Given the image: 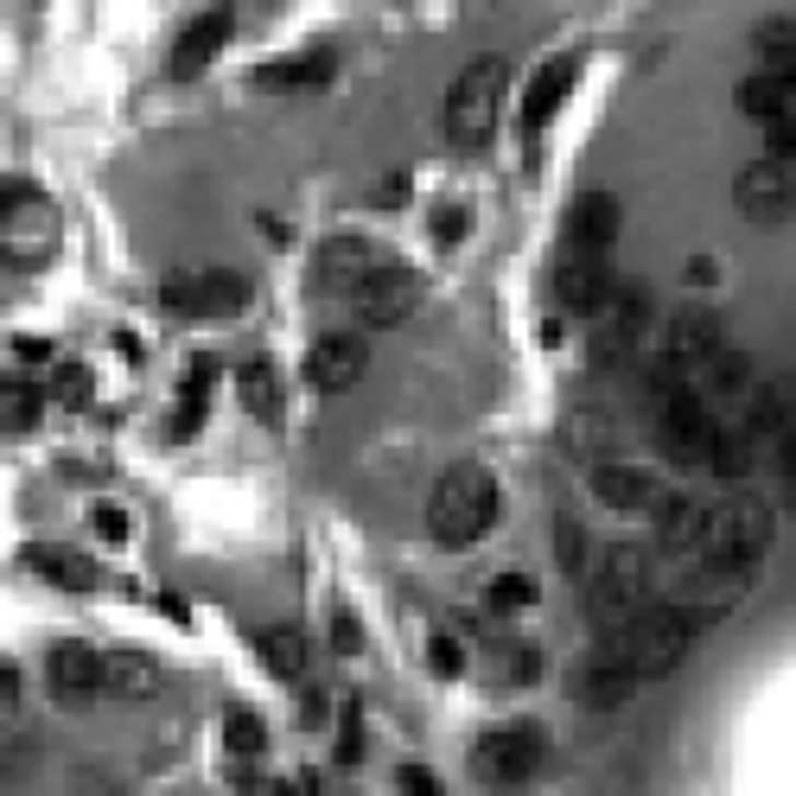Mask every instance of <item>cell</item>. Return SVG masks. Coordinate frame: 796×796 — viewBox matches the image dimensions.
Returning <instances> with one entry per match:
<instances>
[{
	"label": "cell",
	"mask_w": 796,
	"mask_h": 796,
	"mask_svg": "<svg viewBox=\"0 0 796 796\" xmlns=\"http://www.w3.org/2000/svg\"><path fill=\"white\" fill-rule=\"evenodd\" d=\"M739 109L752 121H777V115H796V83L777 71H752L739 83Z\"/></svg>",
	"instance_id": "obj_30"
},
{
	"label": "cell",
	"mask_w": 796,
	"mask_h": 796,
	"mask_svg": "<svg viewBox=\"0 0 796 796\" xmlns=\"http://www.w3.org/2000/svg\"><path fill=\"white\" fill-rule=\"evenodd\" d=\"M536 752H542L536 733H523V726H491V733L471 739V771H478V784H491V791H516V784L536 771Z\"/></svg>",
	"instance_id": "obj_13"
},
{
	"label": "cell",
	"mask_w": 796,
	"mask_h": 796,
	"mask_svg": "<svg viewBox=\"0 0 796 796\" xmlns=\"http://www.w3.org/2000/svg\"><path fill=\"white\" fill-rule=\"evenodd\" d=\"M160 300L185 319H236L249 306V281L236 268H173L160 281Z\"/></svg>",
	"instance_id": "obj_6"
},
{
	"label": "cell",
	"mask_w": 796,
	"mask_h": 796,
	"mask_svg": "<svg viewBox=\"0 0 796 796\" xmlns=\"http://www.w3.org/2000/svg\"><path fill=\"white\" fill-rule=\"evenodd\" d=\"M236 396L249 408L255 421H268V428H281V414H288V401H281V376H274V363L249 358L236 370Z\"/></svg>",
	"instance_id": "obj_28"
},
{
	"label": "cell",
	"mask_w": 796,
	"mask_h": 796,
	"mask_svg": "<svg viewBox=\"0 0 796 796\" xmlns=\"http://www.w3.org/2000/svg\"><path fill=\"white\" fill-rule=\"evenodd\" d=\"M466 230H471V211L459 204V198H446V204H434V236H440V249L466 243Z\"/></svg>",
	"instance_id": "obj_39"
},
{
	"label": "cell",
	"mask_w": 796,
	"mask_h": 796,
	"mask_svg": "<svg viewBox=\"0 0 796 796\" xmlns=\"http://www.w3.org/2000/svg\"><path fill=\"white\" fill-rule=\"evenodd\" d=\"M651 428H656V446L676 459V466H714L721 453V408L701 396V389H676V396L651 401Z\"/></svg>",
	"instance_id": "obj_3"
},
{
	"label": "cell",
	"mask_w": 796,
	"mask_h": 796,
	"mask_svg": "<svg viewBox=\"0 0 796 796\" xmlns=\"http://www.w3.org/2000/svg\"><path fill=\"white\" fill-rule=\"evenodd\" d=\"M230 26H236V7H211V13H198V20L179 33V45L166 51V77H173V83L204 77V71H211V58L223 51V38H230Z\"/></svg>",
	"instance_id": "obj_19"
},
{
	"label": "cell",
	"mask_w": 796,
	"mask_h": 796,
	"mask_svg": "<svg viewBox=\"0 0 796 796\" xmlns=\"http://www.w3.org/2000/svg\"><path fill=\"white\" fill-rule=\"evenodd\" d=\"M701 542H707V504L669 497V504L656 510V548H663V554H682L688 567H694V561H701Z\"/></svg>",
	"instance_id": "obj_23"
},
{
	"label": "cell",
	"mask_w": 796,
	"mask_h": 796,
	"mask_svg": "<svg viewBox=\"0 0 796 796\" xmlns=\"http://www.w3.org/2000/svg\"><path fill=\"white\" fill-rule=\"evenodd\" d=\"M0 701H7V707H13V701H20V669H13V663H7V669H0Z\"/></svg>",
	"instance_id": "obj_51"
},
{
	"label": "cell",
	"mask_w": 796,
	"mask_h": 796,
	"mask_svg": "<svg viewBox=\"0 0 796 796\" xmlns=\"http://www.w3.org/2000/svg\"><path fill=\"white\" fill-rule=\"evenodd\" d=\"M764 160H784V166H796V115L764 121Z\"/></svg>",
	"instance_id": "obj_42"
},
{
	"label": "cell",
	"mask_w": 796,
	"mask_h": 796,
	"mask_svg": "<svg viewBox=\"0 0 796 796\" xmlns=\"http://www.w3.org/2000/svg\"><path fill=\"white\" fill-rule=\"evenodd\" d=\"M771 542V504L752 491H733L726 504H707V542L701 554H726V561H759Z\"/></svg>",
	"instance_id": "obj_9"
},
{
	"label": "cell",
	"mask_w": 796,
	"mask_h": 796,
	"mask_svg": "<svg viewBox=\"0 0 796 796\" xmlns=\"http://www.w3.org/2000/svg\"><path fill=\"white\" fill-rule=\"evenodd\" d=\"M484 606L491 612H529L536 606V574H523V567H510V574H497L491 586H484Z\"/></svg>",
	"instance_id": "obj_35"
},
{
	"label": "cell",
	"mask_w": 796,
	"mask_h": 796,
	"mask_svg": "<svg viewBox=\"0 0 796 796\" xmlns=\"http://www.w3.org/2000/svg\"><path fill=\"white\" fill-rule=\"evenodd\" d=\"M624 236V211H618L612 191H586V198H574V211H567V223H561V243L567 249H586V255H606Z\"/></svg>",
	"instance_id": "obj_21"
},
{
	"label": "cell",
	"mask_w": 796,
	"mask_h": 796,
	"mask_svg": "<svg viewBox=\"0 0 796 796\" xmlns=\"http://www.w3.org/2000/svg\"><path fill=\"white\" fill-rule=\"evenodd\" d=\"M160 606H166V612H173V624H191V612H185V599H179V593H166V599H160Z\"/></svg>",
	"instance_id": "obj_53"
},
{
	"label": "cell",
	"mask_w": 796,
	"mask_h": 796,
	"mask_svg": "<svg viewBox=\"0 0 796 796\" xmlns=\"http://www.w3.org/2000/svg\"><path fill=\"white\" fill-rule=\"evenodd\" d=\"M733 204H739V218L759 223V230L791 223V211H796L791 166H784V160H752V166H739V179H733Z\"/></svg>",
	"instance_id": "obj_12"
},
{
	"label": "cell",
	"mask_w": 796,
	"mask_h": 796,
	"mask_svg": "<svg viewBox=\"0 0 796 796\" xmlns=\"http://www.w3.org/2000/svg\"><path fill=\"white\" fill-rule=\"evenodd\" d=\"M554 561H561V574H593V554H586V529H580L567 510L554 516Z\"/></svg>",
	"instance_id": "obj_36"
},
{
	"label": "cell",
	"mask_w": 796,
	"mask_h": 796,
	"mask_svg": "<svg viewBox=\"0 0 796 796\" xmlns=\"http://www.w3.org/2000/svg\"><path fill=\"white\" fill-rule=\"evenodd\" d=\"M574 83H580V51H554V58H548L542 71H536L529 83H523V109H516V134H523V141H536V134H542L548 121H554V109H561V103L574 96Z\"/></svg>",
	"instance_id": "obj_15"
},
{
	"label": "cell",
	"mask_w": 796,
	"mask_h": 796,
	"mask_svg": "<svg viewBox=\"0 0 796 796\" xmlns=\"http://www.w3.org/2000/svg\"><path fill=\"white\" fill-rule=\"evenodd\" d=\"M612 293H618V274H612V261H606V255L561 249V261H554V306H561V313L599 319Z\"/></svg>",
	"instance_id": "obj_14"
},
{
	"label": "cell",
	"mask_w": 796,
	"mask_h": 796,
	"mask_svg": "<svg viewBox=\"0 0 796 796\" xmlns=\"http://www.w3.org/2000/svg\"><path fill=\"white\" fill-rule=\"evenodd\" d=\"M160 688H166V669L147 651H115L103 669V694H115V701H153Z\"/></svg>",
	"instance_id": "obj_25"
},
{
	"label": "cell",
	"mask_w": 796,
	"mask_h": 796,
	"mask_svg": "<svg viewBox=\"0 0 796 796\" xmlns=\"http://www.w3.org/2000/svg\"><path fill=\"white\" fill-rule=\"evenodd\" d=\"M90 396H96V376H90L83 363H65V370L51 376V401H65V408H83Z\"/></svg>",
	"instance_id": "obj_38"
},
{
	"label": "cell",
	"mask_w": 796,
	"mask_h": 796,
	"mask_svg": "<svg viewBox=\"0 0 796 796\" xmlns=\"http://www.w3.org/2000/svg\"><path fill=\"white\" fill-rule=\"evenodd\" d=\"M103 669H109V656H96L90 644H58V651L45 656V682H51V694H65V701L103 694Z\"/></svg>",
	"instance_id": "obj_22"
},
{
	"label": "cell",
	"mask_w": 796,
	"mask_h": 796,
	"mask_svg": "<svg viewBox=\"0 0 796 796\" xmlns=\"http://www.w3.org/2000/svg\"><path fill=\"white\" fill-rule=\"evenodd\" d=\"M491 523H497V478H491V466H478V459L446 466V478L434 484V504H428V529H434V542L471 548Z\"/></svg>",
	"instance_id": "obj_1"
},
{
	"label": "cell",
	"mask_w": 796,
	"mask_h": 796,
	"mask_svg": "<svg viewBox=\"0 0 796 796\" xmlns=\"http://www.w3.org/2000/svg\"><path fill=\"white\" fill-rule=\"evenodd\" d=\"M331 644H338V656H358L363 651V631H358V618H351V612L331 618Z\"/></svg>",
	"instance_id": "obj_45"
},
{
	"label": "cell",
	"mask_w": 796,
	"mask_h": 796,
	"mask_svg": "<svg viewBox=\"0 0 796 796\" xmlns=\"http://www.w3.org/2000/svg\"><path fill=\"white\" fill-rule=\"evenodd\" d=\"M504 656V663H497V676H504L510 688L516 682H536V676H542V656L529 651V644H510V651H497Z\"/></svg>",
	"instance_id": "obj_41"
},
{
	"label": "cell",
	"mask_w": 796,
	"mask_h": 796,
	"mask_svg": "<svg viewBox=\"0 0 796 796\" xmlns=\"http://www.w3.org/2000/svg\"><path fill=\"white\" fill-rule=\"evenodd\" d=\"M752 383H759V376H752V358H746V351H733V344H721L714 358L701 363V376H694V389L714 401V408H721V401H733V408H739Z\"/></svg>",
	"instance_id": "obj_24"
},
{
	"label": "cell",
	"mask_w": 796,
	"mask_h": 796,
	"mask_svg": "<svg viewBox=\"0 0 796 796\" xmlns=\"http://www.w3.org/2000/svg\"><path fill=\"white\" fill-rule=\"evenodd\" d=\"M752 45H759V71H777V77H791V83H796V26H791V20L759 26Z\"/></svg>",
	"instance_id": "obj_33"
},
{
	"label": "cell",
	"mask_w": 796,
	"mask_h": 796,
	"mask_svg": "<svg viewBox=\"0 0 796 796\" xmlns=\"http://www.w3.org/2000/svg\"><path fill=\"white\" fill-rule=\"evenodd\" d=\"M211 389H218V363L198 358L191 370H185L179 414H173V428H166V434H173V440H191V434H198V428H204V414H211Z\"/></svg>",
	"instance_id": "obj_29"
},
{
	"label": "cell",
	"mask_w": 796,
	"mask_h": 796,
	"mask_svg": "<svg viewBox=\"0 0 796 796\" xmlns=\"http://www.w3.org/2000/svg\"><path fill=\"white\" fill-rule=\"evenodd\" d=\"M26 567H33L38 580H51V586H71V593H90V586H96V567H90V561H77L71 548H51V542L26 548Z\"/></svg>",
	"instance_id": "obj_32"
},
{
	"label": "cell",
	"mask_w": 796,
	"mask_h": 796,
	"mask_svg": "<svg viewBox=\"0 0 796 796\" xmlns=\"http://www.w3.org/2000/svg\"><path fill=\"white\" fill-rule=\"evenodd\" d=\"M504 90H510L504 58H471L466 71L453 77V96H446V134H453V147L491 141V128L504 115Z\"/></svg>",
	"instance_id": "obj_4"
},
{
	"label": "cell",
	"mask_w": 796,
	"mask_h": 796,
	"mask_svg": "<svg viewBox=\"0 0 796 796\" xmlns=\"http://www.w3.org/2000/svg\"><path fill=\"white\" fill-rule=\"evenodd\" d=\"M428 663H434V676H446V682L466 676V651H459L453 637H434V644H428Z\"/></svg>",
	"instance_id": "obj_43"
},
{
	"label": "cell",
	"mask_w": 796,
	"mask_h": 796,
	"mask_svg": "<svg viewBox=\"0 0 796 796\" xmlns=\"http://www.w3.org/2000/svg\"><path fill=\"white\" fill-rule=\"evenodd\" d=\"M688 281H694V288H714V281H721V261H714V255H688Z\"/></svg>",
	"instance_id": "obj_48"
},
{
	"label": "cell",
	"mask_w": 796,
	"mask_h": 796,
	"mask_svg": "<svg viewBox=\"0 0 796 796\" xmlns=\"http://www.w3.org/2000/svg\"><path fill=\"white\" fill-rule=\"evenodd\" d=\"M721 344H726V319L714 306H676V319L663 331V351L682 363L688 376H701V363L714 358Z\"/></svg>",
	"instance_id": "obj_20"
},
{
	"label": "cell",
	"mask_w": 796,
	"mask_h": 796,
	"mask_svg": "<svg viewBox=\"0 0 796 796\" xmlns=\"http://www.w3.org/2000/svg\"><path fill=\"white\" fill-rule=\"evenodd\" d=\"M644 326H651V293L644 288H618L606 300V313L593 319V338H586V351L599 370H624V363H637L644 351Z\"/></svg>",
	"instance_id": "obj_10"
},
{
	"label": "cell",
	"mask_w": 796,
	"mask_h": 796,
	"mask_svg": "<svg viewBox=\"0 0 796 796\" xmlns=\"http://www.w3.org/2000/svg\"><path fill=\"white\" fill-rule=\"evenodd\" d=\"M421 300H428L421 274H414L408 261H396V255H383L358 288H351V306H358L363 326H401V319L421 313Z\"/></svg>",
	"instance_id": "obj_8"
},
{
	"label": "cell",
	"mask_w": 796,
	"mask_h": 796,
	"mask_svg": "<svg viewBox=\"0 0 796 796\" xmlns=\"http://www.w3.org/2000/svg\"><path fill=\"white\" fill-rule=\"evenodd\" d=\"M752 567L759 561H726V554H701L694 567H688L682 593H676V606L694 631H707V624H721L739 599H746V586H752Z\"/></svg>",
	"instance_id": "obj_5"
},
{
	"label": "cell",
	"mask_w": 796,
	"mask_h": 796,
	"mask_svg": "<svg viewBox=\"0 0 796 796\" xmlns=\"http://www.w3.org/2000/svg\"><path fill=\"white\" fill-rule=\"evenodd\" d=\"M739 428L759 446H777L796 428V376H759L739 401Z\"/></svg>",
	"instance_id": "obj_18"
},
{
	"label": "cell",
	"mask_w": 796,
	"mask_h": 796,
	"mask_svg": "<svg viewBox=\"0 0 796 796\" xmlns=\"http://www.w3.org/2000/svg\"><path fill=\"white\" fill-rule=\"evenodd\" d=\"M90 523H96V536H109V542L128 536V516H121L115 504H96V510H90Z\"/></svg>",
	"instance_id": "obj_46"
},
{
	"label": "cell",
	"mask_w": 796,
	"mask_h": 796,
	"mask_svg": "<svg viewBox=\"0 0 796 796\" xmlns=\"http://www.w3.org/2000/svg\"><path fill=\"white\" fill-rule=\"evenodd\" d=\"M255 651H261V669H268V676H281V682H293V676L306 669V656H313L300 624H268V631L255 637Z\"/></svg>",
	"instance_id": "obj_31"
},
{
	"label": "cell",
	"mask_w": 796,
	"mask_h": 796,
	"mask_svg": "<svg viewBox=\"0 0 796 796\" xmlns=\"http://www.w3.org/2000/svg\"><path fill=\"white\" fill-rule=\"evenodd\" d=\"M7 351H13L20 363H45V358H51V344H45V338H13Z\"/></svg>",
	"instance_id": "obj_49"
},
{
	"label": "cell",
	"mask_w": 796,
	"mask_h": 796,
	"mask_svg": "<svg viewBox=\"0 0 796 796\" xmlns=\"http://www.w3.org/2000/svg\"><path fill=\"white\" fill-rule=\"evenodd\" d=\"M401 198H408V179H401V173H396V179H383V191H376V204H383V211H396Z\"/></svg>",
	"instance_id": "obj_50"
},
{
	"label": "cell",
	"mask_w": 796,
	"mask_h": 796,
	"mask_svg": "<svg viewBox=\"0 0 796 796\" xmlns=\"http://www.w3.org/2000/svg\"><path fill=\"white\" fill-rule=\"evenodd\" d=\"M396 791L401 796H446V791H440V777H434V771H421V764H401V771H396Z\"/></svg>",
	"instance_id": "obj_44"
},
{
	"label": "cell",
	"mask_w": 796,
	"mask_h": 796,
	"mask_svg": "<svg viewBox=\"0 0 796 796\" xmlns=\"http://www.w3.org/2000/svg\"><path fill=\"white\" fill-rule=\"evenodd\" d=\"M338 759H344V764L363 759V707H358V701H344V707H338Z\"/></svg>",
	"instance_id": "obj_40"
},
{
	"label": "cell",
	"mask_w": 796,
	"mask_h": 796,
	"mask_svg": "<svg viewBox=\"0 0 796 796\" xmlns=\"http://www.w3.org/2000/svg\"><path fill=\"white\" fill-rule=\"evenodd\" d=\"M363 370H370V344L358 331H326V338L306 344V383L319 396H338V389L363 383Z\"/></svg>",
	"instance_id": "obj_17"
},
{
	"label": "cell",
	"mask_w": 796,
	"mask_h": 796,
	"mask_svg": "<svg viewBox=\"0 0 796 796\" xmlns=\"http://www.w3.org/2000/svg\"><path fill=\"white\" fill-rule=\"evenodd\" d=\"M688 644H694V624L682 618L676 599L669 606H651V612H637L624 624V651H631V669L637 676H669L688 656Z\"/></svg>",
	"instance_id": "obj_7"
},
{
	"label": "cell",
	"mask_w": 796,
	"mask_h": 796,
	"mask_svg": "<svg viewBox=\"0 0 796 796\" xmlns=\"http://www.w3.org/2000/svg\"><path fill=\"white\" fill-rule=\"evenodd\" d=\"M593 497H599L606 510L637 516V510L669 504V484H663V471L637 466V459H606V466H593Z\"/></svg>",
	"instance_id": "obj_16"
},
{
	"label": "cell",
	"mask_w": 796,
	"mask_h": 796,
	"mask_svg": "<svg viewBox=\"0 0 796 796\" xmlns=\"http://www.w3.org/2000/svg\"><path fill=\"white\" fill-rule=\"evenodd\" d=\"M376 261H383V249H376V243L338 236V243H326V249H319V281H326V288H338V293H351L363 274L376 268Z\"/></svg>",
	"instance_id": "obj_27"
},
{
	"label": "cell",
	"mask_w": 796,
	"mask_h": 796,
	"mask_svg": "<svg viewBox=\"0 0 796 796\" xmlns=\"http://www.w3.org/2000/svg\"><path fill=\"white\" fill-rule=\"evenodd\" d=\"M7 408H0V421H7V440L13 434H33V421H38V396L26 389V383H7Z\"/></svg>",
	"instance_id": "obj_37"
},
{
	"label": "cell",
	"mask_w": 796,
	"mask_h": 796,
	"mask_svg": "<svg viewBox=\"0 0 796 796\" xmlns=\"http://www.w3.org/2000/svg\"><path fill=\"white\" fill-rule=\"evenodd\" d=\"M331 71H338V58H331L326 45H306V51H293V58H268L255 77H261L268 90H319Z\"/></svg>",
	"instance_id": "obj_26"
},
{
	"label": "cell",
	"mask_w": 796,
	"mask_h": 796,
	"mask_svg": "<svg viewBox=\"0 0 796 796\" xmlns=\"http://www.w3.org/2000/svg\"><path fill=\"white\" fill-rule=\"evenodd\" d=\"M644 599H651V554L631 548V542L606 548V554L593 561V574H586L593 624H599V631H624L631 618L644 612Z\"/></svg>",
	"instance_id": "obj_2"
},
{
	"label": "cell",
	"mask_w": 796,
	"mask_h": 796,
	"mask_svg": "<svg viewBox=\"0 0 796 796\" xmlns=\"http://www.w3.org/2000/svg\"><path fill=\"white\" fill-rule=\"evenodd\" d=\"M637 669H631V651H624V631H599V644H593V656L580 663L574 676V694L586 701V707H599V714H612V707H624L631 694H637Z\"/></svg>",
	"instance_id": "obj_11"
},
{
	"label": "cell",
	"mask_w": 796,
	"mask_h": 796,
	"mask_svg": "<svg viewBox=\"0 0 796 796\" xmlns=\"http://www.w3.org/2000/svg\"><path fill=\"white\" fill-rule=\"evenodd\" d=\"M223 746H230V759H261L268 752V721L249 714V707H230L223 714Z\"/></svg>",
	"instance_id": "obj_34"
},
{
	"label": "cell",
	"mask_w": 796,
	"mask_h": 796,
	"mask_svg": "<svg viewBox=\"0 0 796 796\" xmlns=\"http://www.w3.org/2000/svg\"><path fill=\"white\" fill-rule=\"evenodd\" d=\"M300 721H306V726H319V721H326V701H319V694H306V707H300Z\"/></svg>",
	"instance_id": "obj_52"
},
{
	"label": "cell",
	"mask_w": 796,
	"mask_h": 796,
	"mask_svg": "<svg viewBox=\"0 0 796 796\" xmlns=\"http://www.w3.org/2000/svg\"><path fill=\"white\" fill-rule=\"evenodd\" d=\"M777 471H784V484H791V504H796V428L777 440Z\"/></svg>",
	"instance_id": "obj_47"
}]
</instances>
